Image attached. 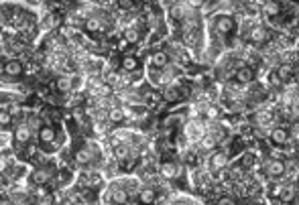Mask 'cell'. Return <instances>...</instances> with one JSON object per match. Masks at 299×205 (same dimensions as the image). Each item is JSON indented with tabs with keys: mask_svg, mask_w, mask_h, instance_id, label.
<instances>
[{
	"mask_svg": "<svg viewBox=\"0 0 299 205\" xmlns=\"http://www.w3.org/2000/svg\"><path fill=\"white\" fill-rule=\"evenodd\" d=\"M57 165L55 162H37V167L29 171V175H26V181H29L31 187H49V183H53V179H55V173H57Z\"/></svg>",
	"mask_w": 299,
	"mask_h": 205,
	"instance_id": "1",
	"label": "cell"
},
{
	"mask_svg": "<svg viewBox=\"0 0 299 205\" xmlns=\"http://www.w3.org/2000/svg\"><path fill=\"white\" fill-rule=\"evenodd\" d=\"M33 134H37L31 126L29 122L25 118H21L15 126H12V132H10V138H12V144H19V148H29L31 146V140H33Z\"/></svg>",
	"mask_w": 299,
	"mask_h": 205,
	"instance_id": "2",
	"label": "cell"
},
{
	"mask_svg": "<svg viewBox=\"0 0 299 205\" xmlns=\"http://www.w3.org/2000/svg\"><path fill=\"white\" fill-rule=\"evenodd\" d=\"M208 126L203 124V122L199 120V118H192L187 122V124L183 126V136H185V140H187V144L189 146H194V144H198L203 136L208 134V130H206Z\"/></svg>",
	"mask_w": 299,
	"mask_h": 205,
	"instance_id": "3",
	"label": "cell"
},
{
	"mask_svg": "<svg viewBox=\"0 0 299 205\" xmlns=\"http://www.w3.org/2000/svg\"><path fill=\"white\" fill-rule=\"evenodd\" d=\"M104 199L108 205H126L128 203V195L126 191L120 187L118 181H110L106 185V191H104Z\"/></svg>",
	"mask_w": 299,
	"mask_h": 205,
	"instance_id": "4",
	"label": "cell"
},
{
	"mask_svg": "<svg viewBox=\"0 0 299 205\" xmlns=\"http://www.w3.org/2000/svg\"><path fill=\"white\" fill-rule=\"evenodd\" d=\"M230 165V155L226 150H214L208 157V171L210 173H220Z\"/></svg>",
	"mask_w": 299,
	"mask_h": 205,
	"instance_id": "5",
	"label": "cell"
},
{
	"mask_svg": "<svg viewBox=\"0 0 299 205\" xmlns=\"http://www.w3.org/2000/svg\"><path fill=\"white\" fill-rule=\"evenodd\" d=\"M2 75L4 77H10V79H17V77H23L25 75V63L19 59V57H10L2 63Z\"/></svg>",
	"mask_w": 299,
	"mask_h": 205,
	"instance_id": "6",
	"label": "cell"
},
{
	"mask_svg": "<svg viewBox=\"0 0 299 205\" xmlns=\"http://www.w3.org/2000/svg\"><path fill=\"white\" fill-rule=\"evenodd\" d=\"M74 183H75V175H74L72 169H57L55 179H53V185H55V189L65 191L67 187H72Z\"/></svg>",
	"mask_w": 299,
	"mask_h": 205,
	"instance_id": "7",
	"label": "cell"
},
{
	"mask_svg": "<svg viewBox=\"0 0 299 205\" xmlns=\"http://www.w3.org/2000/svg\"><path fill=\"white\" fill-rule=\"evenodd\" d=\"M116 181L120 183L122 189L126 191V195H128V197H137V195H139V191L143 189V183H141L139 177H118Z\"/></svg>",
	"mask_w": 299,
	"mask_h": 205,
	"instance_id": "8",
	"label": "cell"
},
{
	"mask_svg": "<svg viewBox=\"0 0 299 205\" xmlns=\"http://www.w3.org/2000/svg\"><path fill=\"white\" fill-rule=\"evenodd\" d=\"M149 63H151V69L159 71V69H165V67L171 63V57H169V53L167 51H153L151 53V57H149Z\"/></svg>",
	"mask_w": 299,
	"mask_h": 205,
	"instance_id": "9",
	"label": "cell"
},
{
	"mask_svg": "<svg viewBox=\"0 0 299 205\" xmlns=\"http://www.w3.org/2000/svg\"><path fill=\"white\" fill-rule=\"evenodd\" d=\"M287 167H285V162L279 160V159H271L265 162V173L271 177V179H277V177H283Z\"/></svg>",
	"mask_w": 299,
	"mask_h": 205,
	"instance_id": "10",
	"label": "cell"
},
{
	"mask_svg": "<svg viewBox=\"0 0 299 205\" xmlns=\"http://www.w3.org/2000/svg\"><path fill=\"white\" fill-rule=\"evenodd\" d=\"M179 171H181V167H177V162H171V160H165V162H161V165H159V175H161L165 181L177 179Z\"/></svg>",
	"mask_w": 299,
	"mask_h": 205,
	"instance_id": "11",
	"label": "cell"
},
{
	"mask_svg": "<svg viewBox=\"0 0 299 205\" xmlns=\"http://www.w3.org/2000/svg\"><path fill=\"white\" fill-rule=\"evenodd\" d=\"M214 26H216V31H218L220 35H228V33L234 31V19L230 15H218L216 17Z\"/></svg>",
	"mask_w": 299,
	"mask_h": 205,
	"instance_id": "12",
	"label": "cell"
},
{
	"mask_svg": "<svg viewBox=\"0 0 299 205\" xmlns=\"http://www.w3.org/2000/svg\"><path fill=\"white\" fill-rule=\"evenodd\" d=\"M234 77H236V81L240 86H249V84H252V79H254V71L250 69L249 65H240L236 69V73H234Z\"/></svg>",
	"mask_w": 299,
	"mask_h": 205,
	"instance_id": "13",
	"label": "cell"
},
{
	"mask_svg": "<svg viewBox=\"0 0 299 205\" xmlns=\"http://www.w3.org/2000/svg\"><path fill=\"white\" fill-rule=\"evenodd\" d=\"M139 201H141V205H153L155 201H157V189L155 187H143L141 191H139Z\"/></svg>",
	"mask_w": 299,
	"mask_h": 205,
	"instance_id": "14",
	"label": "cell"
},
{
	"mask_svg": "<svg viewBox=\"0 0 299 205\" xmlns=\"http://www.w3.org/2000/svg\"><path fill=\"white\" fill-rule=\"evenodd\" d=\"M139 59L134 57V55H125L120 59V71H125V73H137L139 69Z\"/></svg>",
	"mask_w": 299,
	"mask_h": 205,
	"instance_id": "15",
	"label": "cell"
},
{
	"mask_svg": "<svg viewBox=\"0 0 299 205\" xmlns=\"http://www.w3.org/2000/svg\"><path fill=\"white\" fill-rule=\"evenodd\" d=\"M269 138H271L273 144H285L289 140V132H287V128H283V126H275V128H271Z\"/></svg>",
	"mask_w": 299,
	"mask_h": 205,
	"instance_id": "16",
	"label": "cell"
},
{
	"mask_svg": "<svg viewBox=\"0 0 299 205\" xmlns=\"http://www.w3.org/2000/svg\"><path fill=\"white\" fill-rule=\"evenodd\" d=\"M181 95V90H179V81H175V84L163 88V100L165 102H177Z\"/></svg>",
	"mask_w": 299,
	"mask_h": 205,
	"instance_id": "17",
	"label": "cell"
},
{
	"mask_svg": "<svg viewBox=\"0 0 299 205\" xmlns=\"http://www.w3.org/2000/svg\"><path fill=\"white\" fill-rule=\"evenodd\" d=\"M249 39L252 41V43H265V41L269 39V31L265 29V26H252V29L249 31Z\"/></svg>",
	"mask_w": 299,
	"mask_h": 205,
	"instance_id": "18",
	"label": "cell"
},
{
	"mask_svg": "<svg viewBox=\"0 0 299 205\" xmlns=\"http://www.w3.org/2000/svg\"><path fill=\"white\" fill-rule=\"evenodd\" d=\"M275 75L279 77V81L289 79V77L293 75V67H291L289 63H281V65H277V73H275Z\"/></svg>",
	"mask_w": 299,
	"mask_h": 205,
	"instance_id": "19",
	"label": "cell"
},
{
	"mask_svg": "<svg viewBox=\"0 0 299 205\" xmlns=\"http://www.w3.org/2000/svg\"><path fill=\"white\" fill-rule=\"evenodd\" d=\"M295 197H297V189L293 185H289V187H283V193H281L279 199H283L285 203H291Z\"/></svg>",
	"mask_w": 299,
	"mask_h": 205,
	"instance_id": "20",
	"label": "cell"
},
{
	"mask_svg": "<svg viewBox=\"0 0 299 205\" xmlns=\"http://www.w3.org/2000/svg\"><path fill=\"white\" fill-rule=\"evenodd\" d=\"M263 10L267 12L269 17H277L279 10H281V6H279L277 2H265V4H263Z\"/></svg>",
	"mask_w": 299,
	"mask_h": 205,
	"instance_id": "21",
	"label": "cell"
},
{
	"mask_svg": "<svg viewBox=\"0 0 299 205\" xmlns=\"http://www.w3.org/2000/svg\"><path fill=\"white\" fill-rule=\"evenodd\" d=\"M289 112H291V116H293V118H299V98H297V100H293V102L289 104Z\"/></svg>",
	"mask_w": 299,
	"mask_h": 205,
	"instance_id": "22",
	"label": "cell"
},
{
	"mask_svg": "<svg viewBox=\"0 0 299 205\" xmlns=\"http://www.w3.org/2000/svg\"><path fill=\"white\" fill-rule=\"evenodd\" d=\"M218 205H236V203H234V199L230 197V195H224V197L218 199Z\"/></svg>",
	"mask_w": 299,
	"mask_h": 205,
	"instance_id": "23",
	"label": "cell"
},
{
	"mask_svg": "<svg viewBox=\"0 0 299 205\" xmlns=\"http://www.w3.org/2000/svg\"><path fill=\"white\" fill-rule=\"evenodd\" d=\"M281 193H283V185L273 187V195H275V197H281Z\"/></svg>",
	"mask_w": 299,
	"mask_h": 205,
	"instance_id": "24",
	"label": "cell"
},
{
	"mask_svg": "<svg viewBox=\"0 0 299 205\" xmlns=\"http://www.w3.org/2000/svg\"><path fill=\"white\" fill-rule=\"evenodd\" d=\"M293 136H295V138H299V124L293 126Z\"/></svg>",
	"mask_w": 299,
	"mask_h": 205,
	"instance_id": "25",
	"label": "cell"
}]
</instances>
